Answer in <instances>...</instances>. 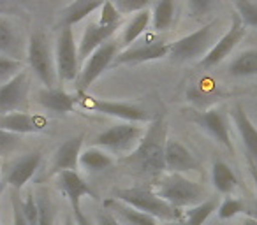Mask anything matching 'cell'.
Listing matches in <instances>:
<instances>
[{
  "mask_svg": "<svg viewBox=\"0 0 257 225\" xmlns=\"http://www.w3.org/2000/svg\"><path fill=\"white\" fill-rule=\"evenodd\" d=\"M58 188L62 190L65 197H67L71 209H79L81 207V200L85 197L90 199H97V193L90 188V185L78 174V171H64L58 172L57 176Z\"/></svg>",
  "mask_w": 257,
  "mask_h": 225,
  "instance_id": "4fadbf2b",
  "label": "cell"
},
{
  "mask_svg": "<svg viewBox=\"0 0 257 225\" xmlns=\"http://www.w3.org/2000/svg\"><path fill=\"white\" fill-rule=\"evenodd\" d=\"M20 143H22V139H20L18 134H13V132L0 129V155L15 151L16 148L20 146Z\"/></svg>",
  "mask_w": 257,
  "mask_h": 225,
  "instance_id": "74e56055",
  "label": "cell"
},
{
  "mask_svg": "<svg viewBox=\"0 0 257 225\" xmlns=\"http://www.w3.org/2000/svg\"><path fill=\"white\" fill-rule=\"evenodd\" d=\"M113 199L120 200L123 204H128L134 209L143 211V213L150 214V216L157 218V220L173 221L180 220V216H182V213L175 206L166 202L164 199H161L157 193L148 188H138L136 186V188L114 190Z\"/></svg>",
  "mask_w": 257,
  "mask_h": 225,
  "instance_id": "7a4b0ae2",
  "label": "cell"
},
{
  "mask_svg": "<svg viewBox=\"0 0 257 225\" xmlns=\"http://www.w3.org/2000/svg\"><path fill=\"white\" fill-rule=\"evenodd\" d=\"M104 4V0H74L72 4H69L67 8L62 11V20L60 27H71L79 23L81 20H85L86 16H90L93 11L100 9Z\"/></svg>",
  "mask_w": 257,
  "mask_h": 225,
  "instance_id": "cb8c5ba5",
  "label": "cell"
},
{
  "mask_svg": "<svg viewBox=\"0 0 257 225\" xmlns=\"http://www.w3.org/2000/svg\"><path fill=\"white\" fill-rule=\"evenodd\" d=\"M215 25H217L215 22H210L197 29L196 32L171 43L169 44V58L178 64L192 62L199 57L203 58L211 50V36H213Z\"/></svg>",
  "mask_w": 257,
  "mask_h": 225,
  "instance_id": "277c9868",
  "label": "cell"
},
{
  "mask_svg": "<svg viewBox=\"0 0 257 225\" xmlns=\"http://www.w3.org/2000/svg\"><path fill=\"white\" fill-rule=\"evenodd\" d=\"M246 34V27L243 25L241 18L238 16V13H234L231 18V27L229 30L211 46V50L204 55L199 60V67L203 69H211L215 65H218L220 62H224L225 58L231 55V51L241 43V39Z\"/></svg>",
  "mask_w": 257,
  "mask_h": 225,
  "instance_id": "ba28073f",
  "label": "cell"
},
{
  "mask_svg": "<svg viewBox=\"0 0 257 225\" xmlns=\"http://www.w3.org/2000/svg\"><path fill=\"white\" fill-rule=\"evenodd\" d=\"M220 0H187L189 9L194 16H204L210 11H213V8L218 4Z\"/></svg>",
  "mask_w": 257,
  "mask_h": 225,
  "instance_id": "f35d334b",
  "label": "cell"
},
{
  "mask_svg": "<svg viewBox=\"0 0 257 225\" xmlns=\"http://www.w3.org/2000/svg\"><path fill=\"white\" fill-rule=\"evenodd\" d=\"M2 192H4V185H0V197H2Z\"/></svg>",
  "mask_w": 257,
  "mask_h": 225,
  "instance_id": "bcb514c9",
  "label": "cell"
},
{
  "mask_svg": "<svg viewBox=\"0 0 257 225\" xmlns=\"http://www.w3.org/2000/svg\"><path fill=\"white\" fill-rule=\"evenodd\" d=\"M29 76L22 71L18 76L0 85V116L9 113H29Z\"/></svg>",
  "mask_w": 257,
  "mask_h": 225,
  "instance_id": "9c48e42d",
  "label": "cell"
},
{
  "mask_svg": "<svg viewBox=\"0 0 257 225\" xmlns=\"http://www.w3.org/2000/svg\"><path fill=\"white\" fill-rule=\"evenodd\" d=\"M236 13L243 25L257 29V4L252 0H236Z\"/></svg>",
  "mask_w": 257,
  "mask_h": 225,
  "instance_id": "4dcf8cb0",
  "label": "cell"
},
{
  "mask_svg": "<svg viewBox=\"0 0 257 225\" xmlns=\"http://www.w3.org/2000/svg\"><path fill=\"white\" fill-rule=\"evenodd\" d=\"M121 23H116V25H109V27H102L97 22L88 23L85 27V32L81 36V41L78 44V57L79 62L88 60V57L93 53L95 50H99L102 44L107 43V39H111V36L116 34V30L120 29Z\"/></svg>",
  "mask_w": 257,
  "mask_h": 225,
  "instance_id": "5bb4252c",
  "label": "cell"
},
{
  "mask_svg": "<svg viewBox=\"0 0 257 225\" xmlns=\"http://www.w3.org/2000/svg\"><path fill=\"white\" fill-rule=\"evenodd\" d=\"M248 169H250V174H252V179L255 183V190H257V164L248 157Z\"/></svg>",
  "mask_w": 257,
  "mask_h": 225,
  "instance_id": "7bdbcfd3",
  "label": "cell"
},
{
  "mask_svg": "<svg viewBox=\"0 0 257 225\" xmlns=\"http://www.w3.org/2000/svg\"><path fill=\"white\" fill-rule=\"evenodd\" d=\"M22 53H23V44L18 32H16L15 25H13V22L8 16L0 15V55L22 60L23 58Z\"/></svg>",
  "mask_w": 257,
  "mask_h": 225,
  "instance_id": "7402d4cb",
  "label": "cell"
},
{
  "mask_svg": "<svg viewBox=\"0 0 257 225\" xmlns=\"http://www.w3.org/2000/svg\"><path fill=\"white\" fill-rule=\"evenodd\" d=\"M97 225H123L113 213H109L107 209H102L97 216Z\"/></svg>",
  "mask_w": 257,
  "mask_h": 225,
  "instance_id": "60d3db41",
  "label": "cell"
},
{
  "mask_svg": "<svg viewBox=\"0 0 257 225\" xmlns=\"http://www.w3.org/2000/svg\"><path fill=\"white\" fill-rule=\"evenodd\" d=\"M161 199L175 206L176 209L180 207H192L197 204L204 202V188L199 183L185 178L183 174H175L169 172L168 176L159 181L157 190H155Z\"/></svg>",
  "mask_w": 257,
  "mask_h": 225,
  "instance_id": "3957f363",
  "label": "cell"
},
{
  "mask_svg": "<svg viewBox=\"0 0 257 225\" xmlns=\"http://www.w3.org/2000/svg\"><path fill=\"white\" fill-rule=\"evenodd\" d=\"M106 209L109 213H113L120 221H125L128 225H161L157 218L150 216V214L143 213V211L134 209L128 204H123L116 199L106 200Z\"/></svg>",
  "mask_w": 257,
  "mask_h": 225,
  "instance_id": "603a6c76",
  "label": "cell"
},
{
  "mask_svg": "<svg viewBox=\"0 0 257 225\" xmlns=\"http://www.w3.org/2000/svg\"><path fill=\"white\" fill-rule=\"evenodd\" d=\"M196 122L201 125V129L206 130L217 143H220L224 148H227L229 151H232V143L231 136H229V125L227 118H225L224 111L218 107H211V109L199 113L196 116Z\"/></svg>",
  "mask_w": 257,
  "mask_h": 225,
  "instance_id": "9a60e30c",
  "label": "cell"
},
{
  "mask_svg": "<svg viewBox=\"0 0 257 225\" xmlns=\"http://www.w3.org/2000/svg\"><path fill=\"white\" fill-rule=\"evenodd\" d=\"M164 57H169V44L164 41H147L143 44H133L125 51L116 55L113 65H136L145 62L161 60Z\"/></svg>",
  "mask_w": 257,
  "mask_h": 225,
  "instance_id": "7c38bea8",
  "label": "cell"
},
{
  "mask_svg": "<svg viewBox=\"0 0 257 225\" xmlns=\"http://www.w3.org/2000/svg\"><path fill=\"white\" fill-rule=\"evenodd\" d=\"M113 2H114V0H113Z\"/></svg>",
  "mask_w": 257,
  "mask_h": 225,
  "instance_id": "7dc6e473",
  "label": "cell"
},
{
  "mask_svg": "<svg viewBox=\"0 0 257 225\" xmlns=\"http://www.w3.org/2000/svg\"><path fill=\"white\" fill-rule=\"evenodd\" d=\"M13 202V225H29L25 220V216H23V211H22V200H20V197L13 195L11 199Z\"/></svg>",
  "mask_w": 257,
  "mask_h": 225,
  "instance_id": "ab89813d",
  "label": "cell"
},
{
  "mask_svg": "<svg viewBox=\"0 0 257 225\" xmlns=\"http://www.w3.org/2000/svg\"><path fill=\"white\" fill-rule=\"evenodd\" d=\"M143 129L131 122H123L106 129L97 136V146L107 148L111 151H123L128 150L133 144L140 143L143 137Z\"/></svg>",
  "mask_w": 257,
  "mask_h": 225,
  "instance_id": "8fae6325",
  "label": "cell"
},
{
  "mask_svg": "<svg viewBox=\"0 0 257 225\" xmlns=\"http://www.w3.org/2000/svg\"><path fill=\"white\" fill-rule=\"evenodd\" d=\"M37 204H39V223L37 225H55V207L50 199L43 193L37 197Z\"/></svg>",
  "mask_w": 257,
  "mask_h": 225,
  "instance_id": "8d00e7d4",
  "label": "cell"
},
{
  "mask_svg": "<svg viewBox=\"0 0 257 225\" xmlns=\"http://www.w3.org/2000/svg\"><path fill=\"white\" fill-rule=\"evenodd\" d=\"M243 206H245L243 200L234 199V197H227V199H224V202L218 206V218H220V220H229V218L241 213Z\"/></svg>",
  "mask_w": 257,
  "mask_h": 225,
  "instance_id": "d590c367",
  "label": "cell"
},
{
  "mask_svg": "<svg viewBox=\"0 0 257 225\" xmlns=\"http://www.w3.org/2000/svg\"><path fill=\"white\" fill-rule=\"evenodd\" d=\"M161 225H185V221H180V220H173V221H164Z\"/></svg>",
  "mask_w": 257,
  "mask_h": 225,
  "instance_id": "f6af8a7d",
  "label": "cell"
},
{
  "mask_svg": "<svg viewBox=\"0 0 257 225\" xmlns=\"http://www.w3.org/2000/svg\"><path fill=\"white\" fill-rule=\"evenodd\" d=\"M116 53H118V44L116 43H106L95 50L92 55L88 57L86 60L85 67L83 71H79V76H78V90L79 93H85L86 90L90 88L93 81H97L100 74L106 71L109 65H113L114 58H116Z\"/></svg>",
  "mask_w": 257,
  "mask_h": 225,
  "instance_id": "30bf717a",
  "label": "cell"
},
{
  "mask_svg": "<svg viewBox=\"0 0 257 225\" xmlns=\"http://www.w3.org/2000/svg\"><path fill=\"white\" fill-rule=\"evenodd\" d=\"M199 162L192 155V151L176 139L166 141V171L183 174L189 171H197Z\"/></svg>",
  "mask_w": 257,
  "mask_h": 225,
  "instance_id": "2e32d148",
  "label": "cell"
},
{
  "mask_svg": "<svg viewBox=\"0 0 257 225\" xmlns=\"http://www.w3.org/2000/svg\"><path fill=\"white\" fill-rule=\"evenodd\" d=\"M213 211H217V200L215 199H208L204 202L197 204V206L189 207L185 214V225H203L211 216Z\"/></svg>",
  "mask_w": 257,
  "mask_h": 225,
  "instance_id": "f546056e",
  "label": "cell"
},
{
  "mask_svg": "<svg viewBox=\"0 0 257 225\" xmlns=\"http://www.w3.org/2000/svg\"><path fill=\"white\" fill-rule=\"evenodd\" d=\"M57 76L60 81H74L79 76L78 44L71 27L60 29L57 39Z\"/></svg>",
  "mask_w": 257,
  "mask_h": 225,
  "instance_id": "52a82bcc",
  "label": "cell"
},
{
  "mask_svg": "<svg viewBox=\"0 0 257 225\" xmlns=\"http://www.w3.org/2000/svg\"><path fill=\"white\" fill-rule=\"evenodd\" d=\"M152 4V0H114V6L120 11V15H136Z\"/></svg>",
  "mask_w": 257,
  "mask_h": 225,
  "instance_id": "e575fe53",
  "label": "cell"
},
{
  "mask_svg": "<svg viewBox=\"0 0 257 225\" xmlns=\"http://www.w3.org/2000/svg\"><path fill=\"white\" fill-rule=\"evenodd\" d=\"M229 74L232 78H248L257 76V50H245L231 62Z\"/></svg>",
  "mask_w": 257,
  "mask_h": 225,
  "instance_id": "484cf974",
  "label": "cell"
},
{
  "mask_svg": "<svg viewBox=\"0 0 257 225\" xmlns=\"http://www.w3.org/2000/svg\"><path fill=\"white\" fill-rule=\"evenodd\" d=\"M121 15L120 11L116 9L113 0H104L102 8H100V16L97 20V23L102 27H109V25H116V23H121L120 22Z\"/></svg>",
  "mask_w": 257,
  "mask_h": 225,
  "instance_id": "d6a6232c",
  "label": "cell"
},
{
  "mask_svg": "<svg viewBox=\"0 0 257 225\" xmlns=\"http://www.w3.org/2000/svg\"><path fill=\"white\" fill-rule=\"evenodd\" d=\"M37 102L55 113H71L78 106V97L60 88H43L37 92Z\"/></svg>",
  "mask_w": 257,
  "mask_h": 225,
  "instance_id": "44dd1931",
  "label": "cell"
},
{
  "mask_svg": "<svg viewBox=\"0 0 257 225\" xmlns=\"http://www.w3.org/2000/svg\"><path fill=\"white\" fill-rule=\"evenodd\" d=\"M150 22H152V13L148 11V9H145V11H141V13H136V15L133 16V20L125 27L121 44H123V46H133V44L145 34V30L148 29Z\"/></svg>",
  "mask_w": 257,
  "mask_h": 225,
  "instance_id": "4316f807",
  "label": "cell"
},
{
  "mask_svg": "<svg viewBox=\"0 0 257 225\" xmlns=\"http://www.w3.org/2000/svg\"><path fill=\"white\" fill-rule=\"evenodd\" d=\"M22 211L29 225L39 223V204H37V197L32 192L27 193V199L22 200Z\"/></svg>",
  "mask_w": 257,
  "mask_h": 225,
  "instance_id": "836d02e7",
  "label": "cell"
},
{
  "mask_svg": "<svg viewBox=\"0 0 257 225\" xmlns=\"http://www.w3.org/2000/svg\"><path fill=\"white\" fill-rule=\"evenodd\" d=\"M27 60L37 78L43 81L44 88H55L57 83V67L51 58L50 44L43 32H34L29 39V50H27Z\"/></svg>",
  "mask_w": 257,
  "mask_h": 225,
  "instance_id": "5b68a950",
  "label": "cell"
},
{
  "mask_svg": "<svg viewBox=\"0 0 257 225\" xmlns=\"http://www.w3.org/2000/svg\"><path fill=\"white\" fill-rule=\"evenodd\" d=\"M72 216H74V220H76V225H93L92 221L88 220V216L81 211V207H79V209H72Z\"/></svg>",
  "mask_w": 257,
  "mask_h": 225,
  "instance_id": "b9f144b4",
  "label": "cell"
},
{
  "mask_svg": "<svg viewBox=\"0 0 257 225\" xmlns=\"http://www.w3.org/2000/svg\"><path fill=\"white\" fill-rule=\"evenodd\" d=\"M232 122H234L236 129H238L239 137H241L243 144H245L248 157L257 164V127L253 125L252 120L246 115V111L239 104L232 109Z\"/></svg>",
  "mask_w": 257,
  "mask_h": 225,
  "instance_id": "ffe728a7",
  "label": "cell"
},
{
  "mask_svg": "<svg viewBox=\"0 0 257 225\" xmlns=\"http://www.w3.org/2000/svg\"><path fill=\"white\" fill-rule=\"evenodd\" d=\"M22 67H23L22 60L0 55V85H6V83L11 81L15 76H18L20 72H22Z\"/></svg>",
  "mask_w": 257,
  "mask_h": 225,
  "instance_id": "1f68e13d",
  "label": "cell"
},
{
  "mask_svg": "<svg viewBox=\"0 0 257 225\" xmlns=\"http://www.w3.org/2000/svg\"><path fill=\"white\" fill-rule=\"evenodd\" d=\"M166 127L162 118L154 120L148 132L141 137L136 150L128 155L127 164L143 174L166 171Z\"/></svg>",
  "mask_w": 257,
  "mask_h": 225,
  "instance_id": "6da1fadb",
  "label": "cell"
},
{
  "mask_svg": "<svg viewBox=\"0 0 257 225\" xmlns=\"http://www.w3.org/2000/svg\"><path fill=\"white\" fill-rule=\"evenodd\" d=\"M64 225H76V220L72 214H67V216L64 218Z\"/></svg>",
  "mask_w": 257,
  "mask_h": 225,
  "instance_id": "ee69618b",
  "label": "cell"
},
{
  "mask_svg": "<svg viewBox=\"0 0 257 225\" xmlns=\"http://www.w3.org/2000/svg\"><path fill=\"white\" fill-rule=\"evenodd\" d=\"M175 0H157V4L154 8V15H152L155 32H166V30L171 29L173 20H175Z\"/></svg>",
  "mask_w": 257,
  "mask_h": 225,
  "instance_id": "83f0119b",
  "label": "cell"
},
{
  "mask_svg": "<svg viewBox=\"0 0 257 225\" xmlns=\"http://www.w3.org/2000/svg\"><path fill=\"white\" fill-rule=\"evenodd\" d=\"M211 181L213 186L217 188V192L220 193H231L238 186V178L232 172V169L229 167L225 162L217 160L211 167Z\"/></svg>",
  "mask_w": 257,
  "mask_h": 225,
  "instance_id": "d4e9b609",
  "label": "cell"
},
{
  "mask_svg": "<svg viewBox=\"0 0 257 225\" xmlns=\"http://www.w3.org/2000/svg\"><path fill=\"white\" fill-rule=\"evenodd\" d=\"M78 104L93 109L97 113H102L106 116H113V118L123 120V122L131 123H145L152 122V116L147 111L141 109L140 106L134 104H125V102H114V100H102V99H93V97H86L85 93L78 97Z\"/></svg>",
  "mask_w": 257,
  "mask_h": 225,
  "instance_id": "8992f818",
  "label": "cell"
},
{
  "mask_svg": "<svg viewBox=\"0 0 257 225\" xmlns=\"http://www.w3.org/2000/svg\"><path fill=\"white\" fill-rule=\"evenodd\" d=\"M85 136H79L67 139L64 144H60V148L57 150L51 164V172H64V171H76L79 165V155H81V146Z\"/></svg>",
  "mask_w": 257,
  "mask_h": 225,
  "instance_id": "ac0fdd59",
  "label": "cell"
},
{
  "mask_svg": "<svg viewBox=\"0 0 257 225\" xmlns=\"http://www.w3.org/2000/svg\"><path fill=\"white\" fill-rule=\"evenodd\" d=\"M39 164H41L39 151H32V153H27V155H23V157H20L18 160L13 164L11 171H9L8 183L13 188L22 190L23 186L32 179V176L36 174Z\"/></svg>",
  "mask_w": 257,
  "mask_h": 225,
  "instance_id": "d6986e66",
  "label": "cell"
},
{
  "mask_svg": "<svg viewBox=\"0 0 257 225\" xmlns=\"http://www.w3.org/2000/svg\"><path fill=\"white\" fill-rule=\"evenodd\" d=\"M79 165L92 172L104 171V169L113 165V158L100 148H88V150L81 151V155H79Z\"/></svg>",
  "mask_w": 257,
  "mask_h": 225,
  "instance_id": "f1b7e54d",
  "label": "cell"
},
{
  "mask_svg": "<svg viewBox=\"0 0 257 225\" xmlns=\"http://www.w3.org/2000/svg\"><path fill=\"white\" fill-rule=\"evenodd\" d=\"M44 127H46V118L30 115V113H9V115L0 116V129L18 134V136L39 132Z\"/></svg>",
  "mask_w": 257,
  "mask_h": 225,
  "instance_id": "e0dca14e",
  "label": "cell"
}]
</instances>
